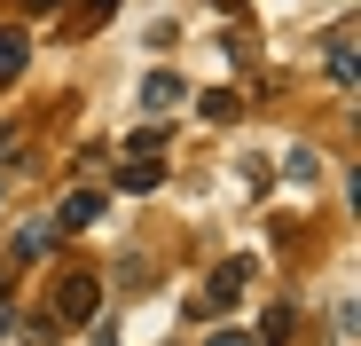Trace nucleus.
Wrapping results in <instances>:
<instances>
[{
    "instance_id": "obj_1",
    "label": "nucleus",
    "mask_w": 361,
    "mask_h": 346,
    "mask_svg": "<svg viewBox=\"0 0 361 346\" xmlns=\"http://www.w3.org/2000/svg\"><path fill=\"white\" fill-rule=\"evenodd\" d=\"M94 315H102V275L94 268H63L55 292H47V323L63 330V323H94Z\"/></svg>"
},
{
    "instance_id": "obj_2",
    "label": "nucleus",
    "mask_w": 361,
    "mask_h": 346,
    "mask_svg": "<svg viewBox=\"0 0 361 346\" xmlns=\"http://www.w3.org/2000/svg\"><path fill=\"white\" fill-rule=\"evenodd\" d=\"M252 275H259V260H252V252H228V260L204 275V307H197V315H228L235 299L252 292Z\"/></svg>"
},
{
    "instance_id": "obj_3",
    "label": "nucleus",
    "mask_w": 361,
    "mask_h": 346,
    "mask_svg": "<svg viewBox=\"0 0 361 346\" xmlns=\"http://www.w3.org/2000/svg\"><path fill=\"white\" fill-rule=\"evenodd\" d=\"M102 220V189H71L63 205H55V237H71V228H94Z\"/></svg>"
},
{
    "instance_id": "obj_4",
    "label": "nucleus",
    "mask_w": 361,
    "mask_h": 346,
    "mask_svg": "<svg viewBox=\"0 0 361 346\" xmlns=\"http://www.w3.org/2000/svg\"><path fill=\"white\" fill-rule=\"evenodd\" d=\"M322 55H330V79H338V87H353V71H361V64H353V24H330Z\"/></svg>"
},
{
    "instance_id": "obj_5",
    "label": "nucleus",
    "mask_w": 361,
    "mask_h": 346,
    "mask_svg": "<svg viewBox=\"0 0 361 346\" xmlns=\"http://www.w3.org/2000/svg\"><path fill=\"white\" fill-rule=\"evenodd\" d=\"M118 189H126V197L165 189V165H157V157H126V165H118Z\"/></svg>"
},
{
    "instance_id": "obj_6",
    "label": "nucleus",
    "mask_w": 361,
    "mask_h": 346,
    "mask_svg": "<svg viewBox=\"0 0 361 346\" xmlns=\"http://www.w3.org/2000/svg\"><path fill=\"white\" fill-rule=\"evenodd\" d=\"M24 64H32V40H24V24H0V87H8Z\"/></svg>"
},
{
    "instance_id": "obj_7",
    "label": "nucleus",
    "mask_w": 361,
    "mask_h": 346,
    "mask_svg": "<svg viewBox=\"0 0 361 346\" xmlns=\"http://www.w3.org/2000/svg\"><path fill=\"white\" fill-rule=\"evenodd\" d=\"M252 338H259V346H290V338H298V307H283V299H275V307L259 315V330H252Z\"/></svg>"
},
{
    "instance_id": "obj_8",
    "label": "nucleus",
    "mask_w": 361,
    "mask_h": 346,
    "mask_svg": "<svg viewBox=\"0 0 361 346\" xmlns=\"http://www.w3.org/2000/svg\"><path fill=\"white\" fill-rule=\"evenodd\" d=\"M180 95H189V87H180V71H149V79H142V102H149V110H173Z\"/></svg>"
},
{
    "instance_id": "obj_9",
    "label": "nucleus",
    "mask_w": 361,
    "mask_h": 346,
    "mask_svg": "<svg viewBox=\"0 0 361 346\" xmlns=\"http://www.w3.org/2000/svg\"><path fill=\"white\" fill-rule=\"evenodd\" d=\"M165 142H173V126H134V134L118 142V150H126V157H157Z\"/></svg>"
},
{
    "instance_id": "obj_10",
    "label": "nucleus",
    "mask_w": 361,
    "mask_h": 346,
    "mask_svg": "<svg viewBox=\"0 0 361 346\" xmlns=\"http://www.w3.org/2000/svg\"><path fill=\"white\" fill-rule=\"evenodd\" d=\"M47 237H55V220H32L24 237H16V252H8V260H16V268H24V260H39V252H47Z\"/></svg>"
},
{
    "instance_id": "obj_11",
    "label": "nucleus",
    "mask_w": 361,
    "mask_h": 346,
    "mask_svg": "<svg viewBox=\"0 0 361 346\" xmlns=\"http://www.w3.org/2000/svg\"><path fill=\"white\" fill-rule=\"evenodd\" d=\"M283 173H290V181H314L322 157H314V150H290V157H283Z\"/></svg>"
},
{
    "instance_id": "obj_12",
    "label": "nucleus",
    "mask_w": 361,
    "mask_h": 346,
    "mask_svg": "<svg viewBox=\"0 0 361 346\" xmlns=\"http://www.w3.org/2000/svg\"><path fill=\"white\" fill-rule=\"evenodd\" d=\"M197 110H204V119H235V95H228V87H212V95H197Z\"/></svg>"
},
{
    "instance_id": "obj_13",
    "label": "nucleus",
    "mask_w": 361,
    "mask_h": 346,
    "mask_svg": "<svg viewBox=\"0 0 361 346\" xmlns=\"http://www.w3.org/2000/svg\"><path fill=\"white\" fill-rule=\"evenodd\" d=\"M24 157V126H0V165H16Z\"/></svg>"
},
{
    "instance_id": "obj_14",
    "label": "nucleus",
    "mask_w": 361,
    "mask_h": 346,
    "mask_svg": "<svg viewBox=\"0 0 361 346\" xmlns=\"http://www.w3.org/2000/svg\"><path fill=\"white\" fill-rule=\"evenodd\" d=\"M204 346H259V338H252V330H212Z\"/></svg>"
},
{
    "instance_id": "obj_15",
    "label": "nucleus",
    "mask_w": 361,
    "mask_h": 346,
    "mask_svg": "<svg viewBox=\"0 0 361 346\" xmlns=\"http://www.w3.org/2000/svg\"><path fill=\"white\" fill-rule=\"evenodd\" d=\"M16 8H24V16H55V8H63V0H16Z\"/></svg>"
},
{
    "instance_id": "obj_16",
    "label": "nucleus",
    "mask_w": 361,
    "mask_h": 346,
    "mask_svg": "<svg viewBox=\"0 0 361 346\" xmlns=\"http://www.w3.org/2000/svg\"><path fill=\"white\" fill-rule=\"evenodd\" d=\"M204 8H220V16H235V8H244V0H204Z\"/></svg>"
},
{
    "instance_id": "obj_17",
    "label": "nucleus",
    "mask_w": 361,
    "mask_h": 346,
    "mask_svg": "<svg viewBox=\"0 0 361 346\" xmlns=\"http://www.w3.org/2000/svg\"><path fill=\"white\" fill-rule=\"evenodd\" d=\"M0 338H8V307H0Z\"/></svg>"
},
{
    "instance_id": "obj_18",
    "label": "nucleus",
    "mask_w": 361,
    "mask_h": 346,
    "mask_svg": "<svg viewBox=\"0 0 361 346\" xmlns=\"http://www.w3.org/2000/svg\"><path fill=\"white\" fill-rule=\"evenodd\" d=\"M0 197H8V189H0Z\"/></svg>"
}]
</instances>
